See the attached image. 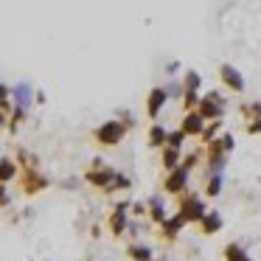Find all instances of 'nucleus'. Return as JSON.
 <instances>
[{
	"label": "nucleus",
	"mask_w": 261,
	"mask_h": 261,
	"mask_svg": "<svg viewBox=\"0 0 261 261\" xmlns=\"http://www.w3.org/2000/svg\"><path fill=\"white\" fill-rule=\"evenodd\" d=\"M177 214H180L188 225H199V222L205 219V214H208V208H205L202 197H197L194 191H188V194H182L180 202H177Z\"/></svg>",
	"instance_id": "nucleus-1"
},
{
	"label": "nucleus",
	"mask_w": 261,
	"mask_h": 261,
	"mask_svg": "<svg viewBox=\"0 0 261 261\" xmlns=\"http://www.w3.org/2000/svg\"><path fill=\"white\" fill-rule=\"evenodd\" d=\"M124 135H126V126L121 124V121H104V124H98L96 132H93L98 146H107V149L118 146V143L124 141Z\"/></svg>",
	"instance_id": "nucleus-2"
},
{
	"label": "nucleus",
	"mask_w": 261,
	"mask_h": 261,
	"mask_svg": "<svg viewBox=\"0 0 261 261\" xmlns=\"http://www.w3.org/2000/svg\"><path fill=\"white\" fill-rule=\"evenodd\" d=\"M115 177H118V171H115L113 166L101 163V160H96V163H93V169L85 171V180L90 182L93 188H101L104 194H110V188H113Z\"/></svg>",
	"instance_id": "nucleus-3"
},
{
	"label": "nucleus",
	"mask_w": 261,
	"mask_h": 261,
	"mask_svg": "<svg viewBox=\"0 0 261 261\" xmlns=\"http://www.w3.org/2000/svg\"><path fill=\"white\" fill-rule=\"evenodd\" d=\"M197 113L202 115L208 124H211V121H222V115H225V96H222V93H216V90L205 93V96L199 98Z\"/></svg>",
	"instance_id": "nucleus-4"
},
{
	"label": "nucleus",
	"mask_w": 261,
	"mask_h": 261,
	"mask_svg": "<svg viewBox=\"0 0 261 261\" xmlns=\"http://www.w3.org/2000/svg\"><path fill=\"white\" fill-rule=\"evenodd\" d=\"M227 149L225 143H222V138H216V141H211L208 146H205V166H208V174H222V169L227 166Z\"/></svg>",
	"instance_id": "nucleus-5"
},
{
	"label": "nucleus",
	"mask_w": 261,
	"mask_h": 261,
	"mask_svg": "<svg viewBox=\"0 0 261 261\" xmlns=\"http://www.w3.org/2000/svg\"><path fill=\"white\" fill-rule=\"evenodd\" d=\"M188 182H191V174H188L186 169H174L169 171V174L163 177V194H169V197H182V194H188Z\"/></svg>",
	"instance_id": "nucleus-6"
},
{
	"label": "nucleus",
	"mask_w": 261,
	"mask_h": 261,
	"mask_svg": "<svg viewBox=\"0 0 261 261\" xmlns=\"http://www.w3.org/2000/svg\"><path fill=\"white\" fill-rule=\"evenodd\" d=\"M129 208H132L129 199H124L113 208V214H110V233L113 236H124L126 225H129Z\"/></svg>",
	"instance_id": "nucleus-7"
},
{
	"label": "nucleus",
	"mask_w": 261,
	"mask_h": 261,
	"mask_svg": "<svg viewBox=\"0 0 261 261\" xmlns=\"http://www.w3.org/2000/svg\"><path fill=\"white\" fill-rule=\"evenodd\" d=\"M186 225H188V222H186V219H182V216L174 211V214H171L169 219H166L163 225L158 227V236H160V242H166V244H174V242H177V236H180V230H182Z\"/></svg>",
	"instance_id": "nucleus-8"
},
{
	"label": "nucleus",
	"mask_w": 261,
	"mask_h": 261,
	"mask_svg": "<svg viewBox=\"0 0 261 261\" xmlns=\"http://www.w3.org/2000/svg\"><path fill=\"white\" fill-rule=\"evenodd\" d=\"M51 186L48 182V177L42 174L40 169H31V171H23V177H20V188H23V194H40V191H45V188Z\"/></svg>",
	"instance_id": "nucleus-9"
},
{
	"label": "nucleus",
	"mask_w": 261,
	"mask_h": 261,
	"mask_svg": "<svg viewBox=\"0 0 261 261\" xmlns=\"http://www.w3.org/2000/svg\"><path fill=\"white\" fill-rule=\"evenodd\" d=\"M219 82L230 93H244V76L239 73V68H233V65H227V62L219 65Z\"/></svg>",
	"instance_id": "nucleus-10"
},
{
	"label": "nucleus",
	"mask_w": 261,
	"mask_h": 261,
	"mask_svg": "<svg viewBox=\"0 0 261 261\" xmlns=\"http://www.w3.org/2000/svg\"><path fill=\"white\" fill-rule=\"evenodd\" d=\"M166 104H169V93H166V87H152L149 96H146V115L154 121L160 113H163Z\"/></svg>",
	"instance_id": "nucleus-11"
},
{
	"label": "nucleus",
	"mask_w": 261,
	"mask_h": 261,
	"mask_svg": "<svg viewBox=\"0 0 261 261\" xmlns=\"http://www.w3.org/2000/svg\"><path fill=\"white\" fill-rule=\"evenodd\" d=\"M205 126H208V121H205L197 110H194V113H186L180 121V129L186 132V138H202Z\"/></svg>",
	"instance_id": "nucleus-12"
},
{
	"label": "nucleus",
	"mask_w": 261,
	"mask_h": 261,
	"mask_svg": "<svg viewBox=\"0 0 261 261\" xmlns=\"http://www.w3.org/2000/svg\"><path fill=\"white\" fill-rule=\"evenodd\" d=\"M146 208H149V219H152L158 227L169 219V208H166V199L160 197V194H154V197L146 199Z\"/></svg>",
	"instance_id": "nucleus-13"
},
{
	"label": "nucleus",
	"mask_w": 261,
	"mask_h": 261,
	"mask_svg": "<svg viewBox=\"0 0 261 261\" xmlns=\"http://www.w3.org/2000/svg\"><path fill=\"white\" fill-rule=\"evenodd\" d=\"M31 96H34V90H31L29 82H20V85L12 87V104L20 110H29L31 107Z\"/></svg>",
	"instance_id": "nucleus-14"
},
{
	"label": "nucleus",
	"mask_w": 261,
	"mask_h": 261,
	"mask_svg": "<svg viewBox=\"0 0 261 261\" xmlns=\"http://www.w3.org/2000/svg\"><path fill=\"white\" fill-rule=\"evenodd\" d=\"M166 141H169V129L163 124H152L146 132V143L149 149H166Z\"/></svg>",
	"instance_id": "nucleus-15"
},
{
	"label": "nucleus",
	"mask_w": 261,
	"mask_h": 261,
	"mask_svg": "<svg viewBox=\"0 0 261 261\" xmlns=\"http://www.w3.org/2000/svg\"><path fill=\"white\" fill-rule=\"evenodd\" d=\"M180 163H182L180 149H171V146L160 149V166H163L166 174H169V171H174V169H180Z\"/></svg>",
	"instance_id": "nucleus-16"
},
{
	"label": "nucleus",
	"mask_w": 261,
	"mask_h": 261,
	"mask_svg": "<svg viewBox=\"0 0 261 261\" xmlns=\"http://www.w3.org/2000/svg\"><path fill=\"white\" fill-rule=\"evenodd\" d=\"M219 230H222V214L219 211H208L205 219L199 222V233H202V236H214V233H219Z\"/></svg>",
	"instance_id": "nucleus-17"
},
{
	"label": "nucleus",
	"mask_w": 261,
	"mask_h": 261,
	"mask_svg": "<svg viewBox=\"0 0 261 261\" xmlns=\"http://www.w3.org/2000/svg\"><path fill=\"white\" fill-rule=\"evenodd\" d=\"M126 258H129V261H154V253H152V247H149V244L132 242L129 247H126Z\"/></svg>",
	"instance_id": "nucleus-18"
},
{
	"label": "nucleus",
	"mask_w": 261,
	"mask_h": 261,
	"mask_svg": "<svg viewBox=\"0 0 261 261\" xmlns=\"http://www.w3.org/2000/svg\"><path fill=\"white\" fill-rule=\"evenodd\" d=\"M222 255H225V261H253V258L247 255V250H244L239 242H230V244H225V250H222Z\"/></svg>",
	"instance_id": "nucleus-19"
},
{
	"label": "nucleus",
	"mask_w": 261,
	"mask_h": 261,
	"mask_svg": "<svg viewBox=\"0 0 261 261\" xmlns=\"http://www.w3.org/2000/svg\"><path fill=\"white\" fill-rule=\"evenodd\" d=\"M17 171H20L17 160H12V158H0V182L14 180V177H17Z\"/></svg>",
	"instance_id": "nucleus-20"
},
{
	"label": "nucleus",
	"mask_w": 261,
	"mask_h": 261,
	"mask_svg": "<svg viewBox=\"0 0 261 261\" xmlns=\"http://www.w3.org/2000/svg\"><path fill=\"white\" fill-rule=\"evenodd\" d=\"M17 166H23V171L40 169V158H37V154H31L29 149L20 146V149H17Z\"/></svg>",
	"instance_id": "nucleus-21"
},
{
	"label": "nucleus",
	"mask_w": 261,
	"mask_h": 261,
	"mask_svg": "<svg viewBox=\"0 0 261 261\" xmlns=\"http://www.w3.org/2000/svg\"><path fill=\"white\" fill-rule=\"evenodd\" d=\"M239 113H242V118L247 121H258L261 118V101H250V104H242V107H239Z\"/></svg>",
	"instance_id": "nucleus-22"
},
{
	"label": "nucleus",
	"mask_w": 261,
	"mask_h": 261,
	"mask_svg": "<svg viewBox=\"0 0 261 261\" xmlns=\"http://www.w3.org/2000/svg\"><path fill=\"white\" fill-rule=\"evenodd\" d=\"M219 132H222V121H211V124L205 126V132H202V138H199V143H202V146H208L211 141H216V138H219Z\"/></svg>",
	"instance_id": "nucleus-23"
},
{
	"label": "nucleus",
	"mask_w": 261,
	"mask_h": 261,
	"mask_svg": "<svg viewBox=\"0 0 261 261\" xmlns=\"http://www.w3.org/2000/svg\"><path fill=\"white\" fill-rule=\"evenodd\" d=\"M199 93H194V90H186L182 93V98H180V104H182V113H194V110L199 107Z\"/></svg>",
	"instance_id": "nucleus-24"
},
{
	"label": "nucleus",
	"mask_w": 261,
	"mask_h": 261,
	"mask_svg": "<svg viewBox=\"0 0 261 261\" xmlns=\"http://www.w3.org/2000/svg\"><path fill=\"white\" fill-rule=\"evenodd\" d=\"M199 85H202V76H199L197 70H186V76H182V90L199 93Z\"/></svg>",
	"instance_id": "nucleus-25"
},
{
	"label": "nucleus",
	"mask_w": 261,
	"mask_h": 261,
	"mask_svg": "<svg viewBox=\"0 0 261 261\" xmlns=\"http://www.w3.org/2000/svg\"><path fill=\"white\" fill-rule=\"evenodd\" d=\"M222 194V174H211L205 182V197H219Z\"/></svg>",
	"instance_id": "nucleus-26"
},
{
	"label": "nucleus",
	"mask_w": 261,
	"mask_h": 261,
	"mask_svg": "<svg viewBox=\"0 0 261 261\" xmlns=\"http://www.w3.org/2000/svg\"><path fill=\"white\" fill-rule=\"evenodd\" d=\"M23 121H25V110L14 107V110H12V115H9V132L14 135V132L20 129V124H23Z\"/></svg>",
	"instance_id": "nucleus-27"
},
{
	"label": "nucleus",
	"mask_w": 261,
	"mask_h": 261,
	"mask_svg": "<svg viewBox=\"0 0 261 261\" xmlns=\"http://www.w3.org/2000/svg\"><path fill=\"white\" fill-rule=\"evenodd\" d=\"M202 154H205V152H191V154H186V158H182V163H180V169H186L188 174H191V171L199 166V160H202Z\"/></svg>",
	"instance_id": "nucleus-28"
},
{
	"label": "nucleus",
	"mask_w": 261,
	"mask_h": 261,
	"mask_svg": "<svg viewBox=\"0 0 261 261\" xmlns=\"http://www.w3.org/2000/svg\"><path fill=\"white\" fill-rule=\"evenodd\" d=\"M182 143H186V132L177 126V129H171L169 132V141H166V146H171V149H182Z\"/></svg>",
	"instance_id": "nucleus-29"
},
{
	"label": "nucleus",
	"mask_w": 261,
	"mask_h": 261,
	"mask_svg": "<svg viewBox=\"0 0 261 261\" xmlns=\"http://www.w3.org/2000/svg\"><path fill=\"white\" fill-rule=\"evenodd\" d=\"M9 202H12V194H9L6 182H0V208H9Z\"/></svg>",
	"instance_id": "nucleus-30"
},
{
	"label": "nucleus",
	"mask_w": 261,
	"mask_h": 261,
	"mask_svg": "<svg viewBox=\"0 0 261 261\" xmlns=\"http://www.w3.org/2000/svg\"><path fill=\"white\" fill-rule=\"evenodd\" d=\"M222 143H225V149H227V152H233V149H236V138H233L230 135V132H222Z\"/></svg>",
	"instance_id": "nucleus-31"
},
{
	"label": "nucleus",
	"mask_w": 261,
	"mask_h": 261,
	"mask_svg": "<svg viewBox=\"0 0 261 261\" xmlns=\"http://www.w3.org/2000/svg\"><path fill=\"white\" fill-rule=\"evenodd\" d=\"M132 214L135 216H149V208H146V202H132Z\"/></svg>",
	"instance_id": "nucleus-32"
},
{
	"label": "nucleus",
	"mask_w": 261,
	"mask_h": 261,
	"mask_svg": "<svg viewBox=\"0 0 261 261\" xmlns=\"http://www.w3.org/2000/svg\"><path fill=\"white\" fill-rule=\"evenodd\" d=\"M247 135H261V118L258 121H250V124H247Z\"/></svg>",
	"instance_id": "nucleus-33"
},
{
	"label": "nucleus",
	"mask_w": 261,
	"mask_h": 261,
	"mask_svg": "<svg viewBox=\"0 0 261 261\" xmlns=\"http://www.w3.org/2000/svg\"><path fill=\"white\" fill-rule=\"evenodd\" d=\"M121 124H124L126 126V129H132V124H135V118H132V113H121Z\"/></svg>",
	"instance_id": "nucleus-34"
},
{
	"label": "nucleus",
	"mask_w": 261,
	"mask_h": 261,
	"mask_svg": "<svg viewBox=\"0 0 261 261\" xmlns=\"http://www.w3.org/2000/svg\"><path fill=\"white\" fill-rule=\"evenodd\" d=\"M0 126H9V115L3 113V110H0Z\"/></svg>",
	"instance_id": "nucleus-35"
},
{
	"label": "nucleus",
	"mask_w": 261,
	"mask_h": 261,
	"mask_svg": "<svg viewBox=\"0 0 261 261\" xmlns=\"http://www.w3.org/2000/svg\"><path fill=\"white\" fill-rule=\"evenodd\" d=\"M154 261H169V258H154Z\"/></svg>",
	"instance_id": "nucleus-36"
}]
</instances>
